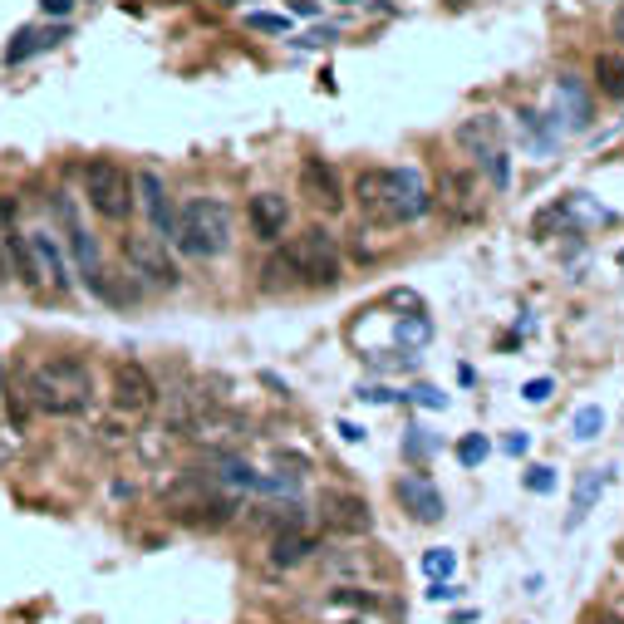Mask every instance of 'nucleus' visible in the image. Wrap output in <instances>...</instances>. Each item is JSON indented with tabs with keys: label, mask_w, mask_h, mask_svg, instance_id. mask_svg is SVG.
<instances>
[{
	"label": "nucleus",
	"mask_w": 624,
	"mask_h": 624,
	"mask_svg": "<svg viewBox=\"0 0 624 624\" xmlns=\"http://www.w3.org/2000/svg\"><path fill=\"white\" fill-rule=\"evenodd\" d=\"M615 35L624 40V5H620V15H615Z\"/></svg>",
	"instance_id": "nucleus-40"
},
{
	"label": "nucleus",
	"mask_w": 624,
	"mask_h": 624,
	"mask_svg": "<svg viewBox=\"0 0 624 624\" xmlns=\"http://www.w3.org/2000/svg\"><path fill=\"white\" fill-rule=\"evenodd\" d=\"M0 389H5V364H0Z\"/></svg>",
	"instance_id": "nucleus-42"
},
{
	"label": "nucleus",
	"mask_w": 624,
	"mask_h": 624,
	"mask_svg": "<svg viewBox=\"0 0 624 624\" xmlns=\"http://www.w3.org/2000/svg\"><path fill=\"white\" fill-rule=\"evenodd\" d=\"M438 202H443V212H448L453 222H477V217H482V197H477L472 172H443Z\"/></svg>",
	"instance_id": "nucleus-13"
},
{
	"label": "nucleus",
	"mask_w": 624,
	"mask_h": 624,
	"mask_svg": "<svg viewBox=\"0 0 624 624\" xmlns=\"http://www.w3.org/2000/svg\"><path fill=\"white\" fill-rule=\"evenodd\" d=\"M123 266L133 271V281H143L148 290H177L182 285V271L172 261L168 241L153 236V231H128L123 236Z\"/></svg>",
	"instance_id": "nucleus-6"
},
{
	"label": "nucleus",
	"mask_w": 624,
	"mask_h": 624,
	"mask_svg": "<svg viewBox=\"0 0 624 624\" xmlns=\"http://www.w3.org/2000/svg\"><path fill=\"white\" fill-rule=\"evenodd\" d=\"M369 502L364 497H354V492H340V497H330L325 502V526L330 531H344V536H359V531H369Z\"/></svg>",
	"instance_id": "nucleus-16"
},
{
	"label": "nucleus",
	"mask_w": 624,
	"mask_h": 624,
	"mask_svg": "<svg viewBox=\"0 0 624 624\" xmlns=\"http://www.w3.org/2000/svg\"><path fill=\"white\" fill-rule=\"evenodd\" d=\"M448 5H453V10H462V5H472V0H448Z\"/></svg>",
	"instance_id": "nucleus-41"
},
{
	"label": "nucleus",
	"mask_w": 624,
	"mask_h": 624,
	"mask_svg": "<svg viewBox=\"0 0 624 624\" xmlns=\"http://www.w3.org/2000/svg\"><path fill=\"white\" fill-rule=\"evenodd\" d=\"M551 118H556L566 133H585V128H590V118H595L590 89H585L575 74H561V79H556V109H551Z\"/></svg>",
	"instance_id": "nucleus-10"
},
{
	"label": "nucleus",
	"mask_w": 624,
	"mask_h": 624,
	"mask_svg": "<svg viewBox=\"0 0 624 624\" xmlns=\"http://www.w3.org/2000/svg\"><path fill=\"white\" fill-rule=\"evenodd\" d=\"M25 394L40 413L50 418H74L94 403V374L79 354H45L30 374H25Z\"/></svg>",
	"instance_id": "nucleus-2"
},
{
	"label": "nucleus",
	"mask_w": 624,
	"mask_h": 624,
	"mask_svg": "<svg viewBox=\"0 0 624 624\" xmlns=\"http://www.w3.org/2000/svg\"><path fill=\"white\" fill-rule=\"evenodd\" d=\"M487 453H492V443H487L482 433H467V438L457 443V462H462V467H477Z\"/></svg>",
	"instance_id": "nucleus-28"
},
{
	"label": "nucleus",
	"mask_w": 624,
	"mask_h": 624,
	"mask_svg": "<svg viewBox=\"0 0 624 624\" xmlns=\"http://www.w3.org/2000/svg\"><path fill=\"white\" fill-rule=\"evenodd\" d=\"M320 551V536H310L305 526H290V531H276V541H271V566H300V561H310Z\"/></svg>",
	"instance_id": "nucleus-18"
},
{
	"label": "nucleus",
	"mask_w": 624,
	"mask_h": 624,
	"mask_svg": "<svg viewBox=\"0 0 624 624\" xmlns=\"http://www.w3.org/2000/svg\"><path fill=\"white\" fill-rule=\"evenodd\" d=\"M477 163H482L487 182H492L497 192H507V182H511V163H507V153H502V148H487V153H477Z\"/></svg>",
	"instance_id": "nucleus-25"
},
{
	"label": "nucleus",
	"mask_w": 624,
	"mask_h": 624,
	"mask_svg": "<svg viewBox=\"0 0 624 624\" xmlns=\"http://www.w3.org/2000/svg\"><path fill=\"white\" fill-rule=\"evenodd\" d=\"M354 197L364 217L379 227H403L433 212V192L418 177V168H364L354 177Z\"/></svg>",
	"instance_id": "nucleus-1"
},
{
	"label": "nucleus",
	"mask_w": 624,
	"mask_h": 624,
	"mask_svg": "<svg viewBox=\"0 0 624 624\" xmlns=\"http://www.w3.org/2000/svg\"><path fill=\"white\" fill-rule=\"evenodd\" d=\"M502 448H507L511 457H521V453H526V448H531V438H526V433H511V438H507V443H502Z\"/></svg>",
	"instance_id": "nucleus-38"
},
{
	"label": "nucleus",
	"mask_w": 624,
	"mask_h": 624,
	"mask_svg": "<svg viewBox=\"0 0 624 624\" xmlns=\"http://www.w3.org/2000/svg\"><path fill=\"white\" fill-rule=\"evenodd\" d=\"M398 398H408V403H418V408H443L448 398L438 394V389H428V384H418V389H408V394H398Z\"/></svg>",
	"instance_id": "nucleus-33"
},
{
	"label": "nucleus",
	"mask_w": 624,
	"mask_h": 624,
	"mask_svg": "<svg viewBox=\"0 0 624 624\" xmlns=\"http://www.w3.org/2000/svg\"><path fill=\"white\" fill-rule=\"evenodd\" d=\"M457 595H462V585H443V580L428 590V600H438V605H443V600H457Z\"/></svg>",
	"instance_id": "nucleus-37"
},
{
	"label": "nucleus",
	"mask_w": 624,
	"mask_h": 624,
	"mask_svg": "<svg viewBox=\"0 0 624 624\" xmlns=\"http://www.w3.org/2000/svg\"><path fill=\"white\" fill-rule=\"evenodd\" d=\"M30 246H35V261H40L45 290L69 295V290H74V266H69V256L59 251V241L50 236V231H30Z\"/></svg>",
	"instance_id": "nucleus-14"
},
{
	"label": "nucleus",
	"mask_w": 624,
	"mask_h": 624,
	"mask_svg": "<svg viewBox=\"0 0 624 624\" xmlns=\"http://www.w3.org/2000/svg\"><path fill=\"white\" fill-rule=\"evenodd\" d=\"M261 285H266V290H281V285H300V281H295V266H290V256H285V251H276V256H271V261L261 266Z\"/></svg>",
	"instance_id": "nucleus-26"
},
{
	"label": "nucleus",
	"mask_w": 624,
	"mask_h": 624,
	"mask_svg": "<svg viewBox=\"0 0 624 624\" xmlns=\"http://www.w3.org/2000/svg\"><path fill=\"white\" fill-rule=\"evenodd\" d=\"M595 84L605 99L624 104V55H600L595 59Z\"/></svg>",
	"instance_id": "nucleus-22"
},
{
	"label": "nucleus",
	"mask_w": 624,
	"mask_h": 624,
	"mask_svg": "<svg viewBox=\"0 0 624 624\" xmlns=\"http://www.w3.org/2000/svg\"><path fill=\"white\" fill-rule=\"evenodd\" d=\"M133 207H143L153 236H163V241L177 236V207H172V197H168V182H163L153 168L133 172Z\"/></svg>",
	"instance_id": "nucleus-8"
},
{
	"label": "nucleus",
	"mask_w": 624,
	"mask_h": 624,
	"mask_svg": "<svg viewBox=\"0 0 624 624\" xmlns=\"http://www.w3.org/2000/svg\"><path fill=\"white\" fill-rule=\"evenodd\" d=\"M79 177H84L89 207L104 222H128V212H133V177H128V168L118 158H89Z\"/></svg>",
	"instance_id": "nucleus-4"
},
{
	"label": "nucleus",
	"mask_w": 624,
	"mask_h": 624,
	"mask_svg": "<svg viewBox=\"0 0 624 624\" xmlns=\"http://www.w3.org/2000/svg\"><path fill=\"white\" fill-rule=\"evenodd\" d=\"M109 398H114L118 413L138 418V413H153L158 408V379L143 359H118L109 369Z\"/></svg>",
	"instance_id": "nucleus-7"
},
{
	"label": "nucleus",
	"mask_w": 624,
	"mask_h": 624,
	"mask_svg": "<svg viewBox=\"0 0 624 624\" xmlns=\"http://www.w3.org/2000/svg\"><path fill=\"white\" fill-rule=\"evenodd\" d=\"M335 605H359V610H379L384 600H379L374 590H359V585H344V590H335Z\"/></svg>",
	"instance_id": "nucleus-29"
},
{
	"label": "nucleus",
	"mask_w": 624,
	"mask_h": 624,
	"mask_svg": "<svg viewBox=\"0 0 624 624\" xmlns=\"http://www.w3.org/2000/svg\"><path fill=\"white\" fill-rule=\"evenodd\" d=\"M300 192H305L315 207H325V212H340L344 207L340 172L330 168L325 158H305V163H300Z\"/></svg>",
	"instance_id": "nucleus-11"
},
{
	"label": "nucleus",
	"mask_w": 624,
	"mask_h": 624,
	"mask_svg": "<svg viewBox=\"0 0 624 624\" xmlns=\"http://www.w3.org/2000/svg\"><path fill=\"white\" fill-rule=\"evenodd\" d=\"M423 570H428V575H453L457 556L453 551H428V556H423Z\"/></svg>",
	"instance_id": "nucleus-31"
},
{
	"label": "nucleus",
	"mask_w": 624,
	"mask_h": 624,
	"mask_svg": "<svg viewBox=\"0 0 624 624\" xmlns=\"http://www.w3.org/2000/svg\"><path fill=\"white\" fill-rule=\"evenodd\" d=\"M349 5H354V0H349Z\"/></svg>",
	"instance_id": "nucleus-44"
},
{
	"label": "nucleus",
	"mask_w": 624,
	"mask_h": 624,
	"mask_svg": "<svg viewBox=\"0 0 624 624\" xmlns=\"http://www.w3.org/2000/svg\"><path fill=\"white\" fill-rule=\"evenodd\" d=\"M394 497L403 502V511L413 516V521H423V526H433V521H443V511H448V502H443V492L423 477V472H408V477H398Z\"/></svg>",
	"instance_id": "nucleus-9"
},
{
	"label": "nucleus",
	"mask_w": 624,
	"mask_h": 624,
	"mask_svg": "<svg viewBox=\"0 0 624 624\" xmlns=\"http://www.w3.org/2000/svg\"><path fill=\"white\" fill-rule=\"evenodd\" d=\"M246 222H251L256 241H281L285 227H290V202L281 192H256L251 207H246Z\"/></svg>",
	"instance_id": "nucleus-12"
},
{
	"label": "nucleus",
	"mask_w": 624,
	"mask_h": 624,
	"mask_svg": "<svg viewBox=\"0 0 624 624\" xmlns=\"http://www.w3.org/2000/svg\"><path fill=\"white\" fill-rule=\"evenodd\" d=\"M595 624H620V620H595Z\"/></svg>",
	"instance_id": "nucleus-43"
},
{
	"label": "nucleus",
	"mask_w": 624,
	"mask_h": 624,
	"mask_svg": "<svg viewBox=\"0 0 624 624\" xmlns=\"http://www.w3.org/2000/svg\"><path fill=\"white\" fill-rule=\"evenodd\" d=\"M0 398H5V418H10V428H15V433H25V428H30V413H35V403H30V394H25V384L5 379Z\"/></svg>",
	"instance_id": "nucleus-23"
},
{
	"label": "nucleus",
	"mask_w": 624,
	"mask_h": 624,
	"mask_svg": "<svg viewBox=\"0 0 624 624\" xmlns=\"http://www.w3.org/2000/svg\"><path fill=\"white\" fill-rule=\"evenodd\" d=\"M0 241H5V256H10V276L25 285V290H45L40 261H35V246H30V231L0 227Z\"/></svg>",
	"instance_id": "nucleus-15"
},
{
	"label": "nucleus",
	"mask_w": 624,
	"mask_h": 624,
	"mask_svg": "<svg viewBox=\"0 0 624 624\" xmlns=\"http://www.w3.org/2000/svg\"><path fill=\"white\" fill-rule=\"evenodd\" d=\"M394 335H398V344H403V349H418V344L433 340V320H428L423 310H413V315H403V320H398Z\"/></svg>",
	"instance_id": "nucleus-24"
},
{
	"label": "nucleus",
	"mask_w": 624,
	"mask_h": 624,
	"mask_svg": "<svg viewBox=\"0 0 624 624\" xmlns=\"http://www.w3.org/2000/svg\"><path fill=\"white\" fill-rule=\"evenodd\" d=\"M526 487H531V492H551V487H556L551 467H531V472H526Z\"/></svg>",
	"instance_id": "nucleus-34"
},
{
	"label": "nucleus",
	"mask_w": 624,
	"mask_h": 624,
	"mask_svg": "<svg viewBox=\"0 0 624 624\" xmlns=\"http://www.w3.org/2000/svg\"><path fill=\"white\" fill-rule=\"evenodd\" d=\"M403 453L413 457V462H423V457L433 453V443L423 438V428H408V438H403Z\"/></svg>",
	"instance_id": "nucleus-32"
},
{
	"label": "nucleus",
	"mask_w": 624,
	"mask_h": 624,
	"mask_svg": "<svg viewBox=\"0 0 624 624\" xmlns=\"http://www.w3.org/2000/svg\"><path fill=\"white\" fill-rule=\"evenodd\" d=\"M69 35V25H25L15 40H10V50H5V59L10 64H25V59L45 55V50H55L59 40Z\"/></svg>",
	"instance_id": "nucleus-17"
},
{
	"label": "nucleus",
	"mask_w": 624,
	"mask_h": 624,
	"mask_svg": "<svg viewBox=\"0 0 624 624\" xmlns=\"http://www.w3.org/2000/svg\"><path fill=\"white\" fill-rule=\"evenodd\" d=\"M457 143H462V148H472V153H487V148H502V123H497L492 114L467 118V123L457 128Z\"/></svg>",
	"instance_id": "nucleus-21"
},
{
	"label": "nucleus",
	"mask_w": 624,
	"mask_h": 624,
	"mask_svg": "<svg viewBox=\"0 0 624 624\" xmlns=\"http://www.w3.org/2000/svg\"><path fill=\"white\" fill-rule=\"evenodd\" d=\"M15 276H10V256H5V241H0V285H10Z\"/></svg>",
	"instance_id": "nucleus-39"
},
{
	"label": "nucleus",
	"mask_w": 624,
	"mask_h": 624,
	"mask_svg": "<svg viewBox=\"0 0 624 624\" xmlns=\"http://www.w3.org/2000/svg\"><path fill=\"white\" fill-rule=\"evenodd\" d=\"M246 25H251V30H266V35H285V30H290V20H285V15H271V10H251Z\"/></svg>",
	"instance_id": "nucleus-30"
},
{
	"label": "nucleus",
	"mask_w": 624,
	"mask_h": 624,
	"mask_svg": "<svg viewBox=\"0 0 624 624\" xmlns=\"http://www.w3.org/2000/svg\"><path fill=\"white\" fill-rule=\"evenodd\" d=\"M546 217H556V222H580V227H610V222H615V212L600 207V202H590L585 192H570L566 202H556Z\"/></svg>",
	"instance_id": "nucleus-19"
},
{
	"label": "nucleus",
	"mask_w": 624,
	"mask_h": 624,
	"mask_svg": "<svg viewBox=\"0 0 624 624\" xmlns=\"http://www.w3.org/2000/svg\"><path fill=\"white\" fill-rule=\"evenodd\" d=\"M521 394H526V403H546V398H551V379H531Z\"/></svg>",
	"instance_id": "nucleus-35"
},
{
	"label": "nucleus",
	"mask_w": 624,
	"mask_h": 624,
	"mask_svg": "<svg viewBox=\"0 0 624 624\" xmlns=\"http://www.w3.org/2000/svg\"><path fill=\"white\" fill-rule=\"evenodd\" d=\"M610 487V467H590V472H580L575 477V497H570V516L566 526H580L585 516H590V507H595V497Z\"/></svg>",
	"instance_id": "nucleus-20"
},
{
	"label": "nucleus",
	"mask_w": 624,
	"mask_h": 624,
	"mask_svg": "<svg viewBox=\"0 0 624 624\" xmlns=\"http://www.w3.org/2000/svg\"><path fill=\"white\" fill-rule=\"evenodd\" d=\"M177 251L192 261H217L231 246V207L222 197H187L177 207Z\"/></svg>",
	"instance_id": "nucleus-3"
},
{
	"label": "nucleus",
	"mask_w": 624,
	"mask_h": 624,
	"mask_svg": "<svg viewBox=\"0 0 624 624\" xmlns=\"http://www.w3.org/2000/svg\"><path fill=\"white\" fill-rule=\"evenodd\" d=\"M600 428H605V413H600L595 403H585V408L575 413V423H570V433H575L580 443H595V438H600Z\"/></svg>",
	"instance_id": "nucleus-27"
},
{
	"label": "nucleus",
	"mask_w": 624,
	"mask_h": 624,
	"mask_svg": "<svg viewBox=\"0 0 624 624\" xmlns=\"http://www.w3.org/2000/svg\"><path fill=\"white\" fill-rule=\"evenodd\" d=\"M285 256H290L295 281H300V285H340V276H344L340 241H335L325 227L300 231V236L285 246Z\"/></svg>",
	"instance_id": "nucleus-5"
},
{
	"label": "nucleus",
	"mask_w": 624,
	"mask_h": 624,
	"mask_svg": "<svg viewBox=\"0 0 624 624\" xmlns=\"http://www.w3.org/2000/svg\"><path fill=\"white\" fill-rule=\"evenodd\" d=\"M74 5H79V0H40V10H45V15H55V20L74 15Z\"/></svg>",
	"instance_id": "nucleus-36"
}]
</instances>
